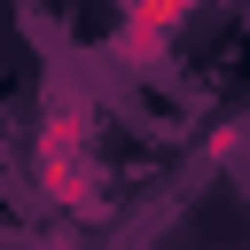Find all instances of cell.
<instances>
[{"instance_id": "1", "label": "cell", "mask_w": 250, "mask_h": 250, "mask_svg": "<svg viewBox=\"0 0 250 250\" xmlns=\"http://www.w3.org/2000/svg\"><path fill=\"white\" fill-rule=\"evenodd\" d=\"M188 8H195V0H133V16H125V31H117V47H125V55H156V47H164V31H172Z\"/></svg>"}]
</instances>
